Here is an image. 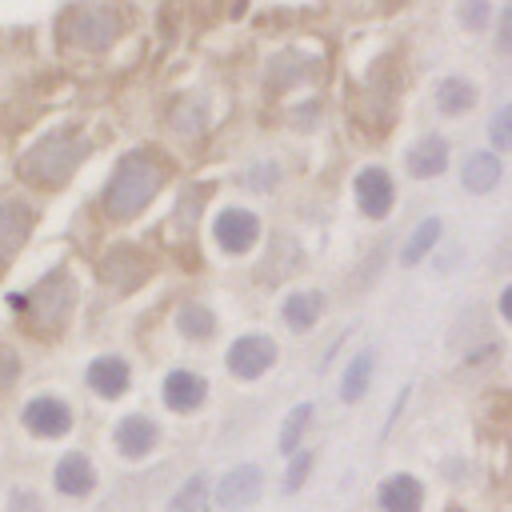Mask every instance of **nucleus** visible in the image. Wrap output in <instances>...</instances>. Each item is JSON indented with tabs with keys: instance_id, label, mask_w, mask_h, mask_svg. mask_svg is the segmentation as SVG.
Wrapping results in <instances>:
<instances>
[{
	"instance_id": "aec40b11",
	"label": "nucleus",
	"mask_w": 512,
	"mask_h": 512,
	"mask_svg": "<svg viewBox=\"0 0 512 512\" xmlns=\"http://www.w3.org/2000/svg\"><path fill=\"white\" fill-rule=\"evenodd\" d=\"M436 240H440V216H428V220H420V224H416V232L408 236V244H404L400 260H404V264H416V260H420Z\"/></svg>"
},
{
	"instance_id": "412c9836",
	"label": "nucleus",
	"mask_w": 512,
	"mask_h": 512,
	"mask_svg": "<svg viewBox=\"0 0 512 512\" xmlns=\"http://www.w3.org/2000/svg\"><path fill=\"white\" fill-rule=\"evenodd\" d=\"M372 364H376L372 352H360V356L348 364L344 384H340V396H344V400H360V396H364V388H368V380H372Z\"/></svg>"
},
{
	"instance_id": "7c9ffc66",
	"label": "nucleus",
	"mask_w": 512,
	"mask_h": 512,
	"mask_svg": "<svg viewBox=\"0 0 512 512\" xmlns=\"http://www.w3.org/2000/svg\"><path fill=\"white\" fill-rule=\"evenodd\" d=\"M500 44H504V48H512V4H508V12H504V32H500Z\"/></svg>"
},
{
	"instance_id": "2eb2a0df",
	"label": "nucleus",
	"mask_w": 512,
	"mask_h": 512,
	"mask_svg": "<svg viewBox=\"0 0 512 512\" xmlns=\"http://www.w3.org/2000/svg\"><path fill=\"white\" fill-rule=\"evenodd\" d=\"M116 444L124 456H144L156 444V424L148 416H124L116 428Z\"/></svg>"
},
{
	"instance_id": "1a4fd4ad",
	"label": "nucleus",
	"mask_w": 512,
	"mask_h": 512,
	"mask_svg": "<svg viewBox=\"0 0 512 512\" xmlns=\"http://www.w3.org/2000/svg\"><path fill=\"white\" fill-rule=\"evenodd\" d=\"M32 232V208L28 204H0V260H8Z\"/></svg>"
},
{
	"instance_id": "2f4dec72",
	"label": "nucleus",
	"mask_w": 512,
	"mask_h": 512,
	"mask_svg": "<svg viewBox=\"0 0 512 512\" xmlns=\"http://www.w3.org/2000/svg\"><path fill=\"white\" fill-rule=\"evenodd\" d=\"M500 312L512 320V284H508V288H504V296H500Z\"/></svg>"
},
{
	"instance_id": "f8f14e48",
	"label": "nucleus",
	"mask_w": 512,
	"mask_h": 512,
	"mask_svg": "<svg viewBox=\"0 0 512 512\" xmlns=\"http://www.w3.org/2000/svg\"><path fill=\"white\" fill-rule=\"evenodd\" d=\"M92 480H96V472H92L88 456H80V452H68V456L56 464V488H60L64 496H84V492H92Z\"/></svg>"
},
{
	"instance_id": "a211bd4d",
	"label": "nucleus",
	"mask_w": 512,
	"mask_h": 512,
	"mask_svg": "<svg viewBox=\"0 0 512 512\" xmlns=\"http://www.w3.org/2000/svg\"><path fill=\"white\" fill-rule=\"evenodd\" d=\"M320 308H324V300H320L316 292H292L280 312H284V324H288V328L304 332V328H312V320L320 316Z\"/></svg>"
},
{
	"instance_id": "4be33fe9",
	"label": "nucleus",
	"mask_w": 512,
	"mask_h": 512,
	"mask_svg": "<svg viewBox=\"0 0 512 512\" xmlns=\"http://www.w3.org/2000/svg\"><path fill=\"white\" fill-rule=\"evenodd\" d=\"M308 420H312V404H300V408H292V416L284 420V428H280V452L284 456H296L300 448V436H304V428H308Z\"/></svg>"
},
{
	"instance_id": "6ab92c4d",
	"label": "nucleus",
	"mask_w": 512,
	"mask_h": 512,
	"mask_svg": "<svg viewBox=\"0 0 512 512\" xmlns=\"http://www.w3.org/2000/svg\"><path fill=\"white\" fill-rule=\"evenodd\" d=\"M472 100H476V88H472L468 80H460V76H448V80L436 88V104H440V112H468Z\"/></svg>"
},
{
	"instance_id": "c85d7f7f",
	"label": "nucleus",
	"mask_w": 512,
	"mask_h": 512,
	"mask_svg": "<svg viewBox=\"0 0 512 512\" xmlns=\"http://www.w3.org/2000/svg\"><path fill=\"white\" fill-rule=\"evenodd\" d=\"M16 376H20V360H16V352L0 348V388H8Z\"/></svg>"
},
{
	"instance_id": "cd10ccee",
	"label": "nucleus",
	"mask_w": 512,
	"mask_h": 512,
	"mask_svg": "<svg viewBox=\"0 0 512 512\" xmlns=\"http://www.w3.org/2000/svg\"><path fill=\"white\" fill-rule=\"evenodd\" d=\"M276 176H280V168H276V164H260V168H252V172H248V184H252L256 192H264V188H272V184H276Z\"/></svg>"
},
{
	"instance_id": "9b49d317",
	"label": "nucleus",
	"mask_w": 512,
	"mask_h": 512,
	"mask_svg": "<svg viewBox=\"0 0 512 512\" xmlns=\"http://www.w3.org/2000/svg\"><path fill=\"white\" fill-rule=\"evenodd\" d=\"M204 400V380L196 372H168L164 380V404L176 412H192Z\"/></svg>"
},
{
	"instance_id": "f257e3e1",
	"label": "nucleus",
	"mask_w": 512,
	"mask_h": 512,
	"mask_svg": "<svg viewBox=\"0 0 512 512\" xmlns=\"http://www.w3.org/2000/svg\"><path fill=\"white\" fill-rule=\"evenodd\" d=\"M160 180H164V172H160V164H156V160H148L144 152L124 156V160H120V168L112 172L108 192H104V208H108V216H116V220L136 216V212L156 196Z\"/></svg>"
},
{
	"instance_id": "dca6fc26",
	"label": "nucleus",
	"mask_w": 512,
	"mask_h": 512,
	"mask_svg": "<svg viewBox=\"0 0 512 512\" xmlns=\"http://www.w3.org/2000/svg\"><path fill=\"white\" fill-rule=\"evenodd\" d=\"M380 508L384 512H416L420 508V484L412 476H388L380 484Z\"/></svg>"
},
{
	"instance_id": "39448f33",
	"label": "nucleus",
	"mask_w": 512,
	"mask_h": 512,
	"mask_svg": "<svg viewBox=\"0 0 512 512\" xmlns=\"http://www.w3.org/2000/svg\"><path fill=\"white\" fill-rule=\"evenodd\" d=\"M24 428L36 436H64L72 428V412L56 396H36L24 404Z\"/></svg>"
},
{
	"instance_id": "bb28decb",
	"label": "nucleus",
	"mask_w": 512,
	"mask_h": 512,
	"mask_svg": "<svg viewBox=\"0 0 512 512\" xmlns=\"http://www.w3.org/2000/svg\"><path fill=\"white\" fill-rule=\"evenodd\" d=\"M308 468H312V452H296V460H292V468H288V476H284V492H296V488L304 484Z\"/></svg>"
},
{
	"instance_id": "393cba45",
	"label": "nucleus",
	"mask_w": 512,
	"mask_h": 512,
	"mask_svg": "<svg viewBox=\"0 0 512 512\" xmlns=\"http://www.w3.org/2000/svg\"><path fill=\"white\" fill-rule=\"evenodd\" d=\"M488 136H492V144H496V148L512 152V104H504V108L492 116V124H488Z\"/></svg>"
},
{
	"instance_id": "b1692460",
	"label": "nucleus",
	"mask_w": 512,
	"mask_h": 512,
	"mask_svg": "<svg viewBox=\"0 0 512 512\" xmlns=\"http://www.w3.org/2000/svg\"><path fill=\"white\" fill-rule=\"evenodd\" d=\"M180 332L184 336H208L212 332V312L208 308H200V304H184L180 308Z\"/></svg>"
},
{
	"instance_id": "f3484780",
	"label": "nucleus",
	"mask_w": 512,
	"mask_h": 512,
	"mask_svg": "<svg viewBox=\"0 0 512 512\" xmlns=\"http://www.w3.org/2000/svg\"><path fill=\"white\" fill-rule=\"evenodd\" d=\"M460 180L468 192H492L496 180H500V160L492 152H472L460 168Z\"/></svg>"
},
{
	"instance_id": "9d476101",
	"label": "nucleus",
	"mask_w": 512,
	"mask_h": 512,
	"mask_svg": "<svg viewBox=\"0 0 512 512\" xmlns=\"http://www.w3.org/2000/svg\"><path fill=\"white\" fill-rule=\"evenodd\" d=\"M68 300H72V288H68V276L64 272H56L52 280H44L40 288H36V296H32V316L36 320H60L64 312H68Z\"/></svg>"
},
{
	"instance_id": "7ed1b4c3",
	"label": "nucleus",
	"mask_w": 512,
	"mask_h": 512,
	"mask_svg": "<svg viewBox=\"0 0 512 512\" xmlns=\"http://www.w3.org/2000/svg\"><path fill=\"white\" fill-rule=\"evenodd\" d=\"M68 36L80 48H108L116 36V16L108 8H80L68 16Z\"/></svg>"
},
{
	"instance_id": "6e6552de",
	"label": "nucleus",
	"mask_w": 512,
	"mask_h": 512,
	"mask_svg": "<svg viewBox=\"0 0 512 512\" xmlns=\"http://www.w3.org/2000/svg\"><path fill=\"white\" fill-rule=\"evenodd\" d=\"M260 468L256 464H240V468H232L224 480H220V488H216V500H220V508H244V504H252L256 496H260Z\"/></svg>"
},
{
	"instance_id": "4468645a",
	"label": "nucleus",
	"mask_w": 512,
	"mask_h": 512,
	"mask_svg": "<svg viewBox=\"0 0 512 512\" xmlns=\"http://www.w3.org/2000/svg\"><path fill=\"white\" fill-rule=\"evenodd\" d=\"M444 164H448V144H444V136H424V140L408 152V172L420 176V180L444 172Z\"/></svg>"
},
{
	"instance_id": "0eeeda50",
	"label": "nucleus",
	"mask_w": 512,
	"mask_h": 512,
	"mask_svg": "<svg viewBox=\"0 0 512 512\" xmlns=\"http://www.w3.org/2000/svg\"><path fill=\"white\" fill-rule=\"evenodd\" d=\"M356 200L372 220L388 216L392 212V180H388V172L384 168H364L356 176Z\"/></svg>"
},
{
	"instance_id": "f03ea898",
	"label": "nucleus",
	"mask_w": 512,
	"mask_h": 512,
	"mask_svg": "<svg viewBox=\"0 0 512 512\" xmlns=\"http://www.w3.org/2000/svg\"><path fill=\"white\" fill-rule=\"evenodd\" d=\"M88 152V144L72 132H56L48 140H40L36 148H28L20 156V176L32 180V184H44V188H56L72 176V168L80 164V156Z\"/></svg>"
},
{
	"instance_id": "5701e85b",
	"label": "nucleus",
	"mask_w": 512,
	"mask_h": 512,
	"mask_svg": "<svg viewBox=\"0 0 512 512\" xmlns=\"http://www.w3.org/2000/svg\"><path fill=\"white\" fill-rule=\"evenodd\" d=\"M204 500H208V476H192V480L172 496L168 512H200Z\"/></svg>"
},
{
	"instance_id": "c756f323",
	"label": "nucleus",
	"mask_w": 512,
	"mask_h": 512,
	"mask_svg": "<svg viewBox=\"0 0 512 512\" xmlns=\"http://www.w3.org/2000/svg\"><path fill=\"white\" fill-rule=\"evenodd\" d=\"M8 508H12V512H40V500H36L28 488H16V492L8 496Z\"/></svg>"
},
{
	"instance_id": "a878e982",
	"label": "nucleus",
	"mask_w": 512,
	"mask_h": 512,
	"mask_svg": "<svg viewBox=\"0 0 512 512\" xmlns=\"http://www.w3.org/2000/svg\"><path fill=\"white\" fill-rule=\"evenodd\" d=\"M460 24L464 28H484L488 24V0H464L460 4Z\"/></svg>"
},
{
	"instance_id": "423d86ee",
	"label": "nucleus",
	"mask_w": 512,
	"mask_h": 512,
	"mask_svg": "<svg viewBox=\"0 0 512 512\" xmlns=\"http://www.w3.org/2000/svg\"><path fill=\"white\" fill-rule=\"evenodd\" d=\"M256 232H260V224H256V216L244 212V208H224V212L216 216V244H220L224 252H248V248L256 244Z\"/></svg>"
},
{
	"instance_id": "ddd939ff",
	"label": "nucleus",
	"mask_w": 512,
	"mask_h": 512,
	"mask_svg": "<svg viewBox=\"0 0 512 512\" xmlns=\"http://www.w3.org/2000/svg\"><path fill=\"white\" fill-rule=\"evenodd\" d=\"M88 384L100 396H120L128 388V364L120 356H100V360L88 364Z\"/></svg>"
},
{
	"instance_id": "20e7f679",
	"label": "nucleus",
	"mask_w": 512,
	"mask_h": 512,
	"mask_svg": "<svg viewBox=\"0 0 512 512\" xmlns=\"http://www.w3.org/2000/svg\"><path fill=\"white\" fill-rule=\"evenodd\" d=\"M272 360H276V344L268 336H240L228 352V368L244 380H256L260 372H268Z\"/></svg>"
}]
</instances>
